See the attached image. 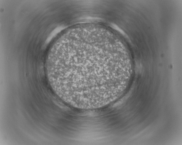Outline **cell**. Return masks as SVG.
<instances>
[{"label":"cell","mask_w":182,"mask_h":145,"mask_svg":"<svg viewBox=\"0 0 182 145\" xmlns=\"http://www.w3.org/2000/svg\"><path fill=\"white\" fill-rule=\"evenodd\" d=\"M106 47L90 40L62 46L51 72L52 83L75 97L94 98L107 94L114 87L115 76L110 72Z\"/></svg>","instance_id":"6da1fadb"},{"label":"cell","mask_w":182,"mask_h":145,"mask_svg":"<svg viewBox=\"0 0 182 145\" xmlns=\"http://www.w3.org/2000/svg\"><path fill=\"white\" fill-rule=\"evenodd\" d=\"M63 28V27L60 26L56 28L51 34L48 39H49V40L51 39L52 38L55 36L57 33L60 31Z\"/></svg>","instance_id":"7a4b0ae2"}]
</instances>
